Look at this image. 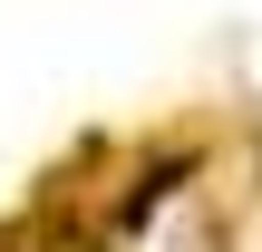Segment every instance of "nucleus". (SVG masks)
I'll return each instance as SVG.
<instances>
[{"instance_id": "nucleus-1", "label": "nucleus", "mask_w": 262, "mask_h": 252, "mask_svg": "<svg viewBox=\"0 0 262 252\" xmlns=\"http://www.w3.org/2000/svg\"><path fill=\"white\" fill-rule=\"evenodd\" d=\"M194 165H204V155H194V146H175V155H156V165H146V175H136V194H126V204H117V223H146V214H156V204H165V194H175V185H185V175H194Z\"/></svg>"}]
</instances>
